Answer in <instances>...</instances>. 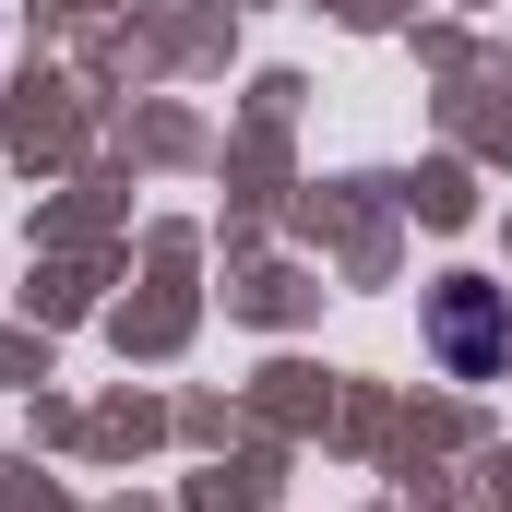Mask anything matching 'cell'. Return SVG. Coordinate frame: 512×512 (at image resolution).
<instances>
[{
	"label": "cell",
	"instance_id": "1",
	"mask_svg": "<svg viewBox=\"0 0 512 512\" xmlns=\"http://www.w3.org/2000/svg\"><path fill=\"white\" fill-rule=\"evenodd\" d=\"M429 346H441L453 382H489V370L512 358V298H501V286H477V274H453V286L429 298Z\"/></svg>",
	"mask_w": 512,
	"mask_h": 512
}]
</instances>
